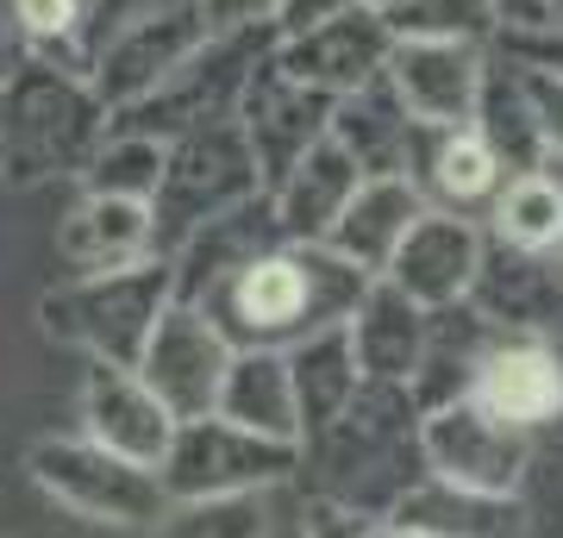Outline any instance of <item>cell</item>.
<instances>
[{
  "label": "cell",
  "instance_id": "6da1fadb",
  "mask_svg": "<svg viewBox=\"0 0 563 538\" xmlns=\"http://www.w3.org/2000/svg\"><path fill=\"white\" fill-rule=\"evenodd\" d=\"M369 288L357 263H344L325 244H269L263 257L207 288L201 307L232 351H295L301 339H320L351 319L357 295Z\"/></svg>",
  "mask_w": 563,
  "mask_h": 538
},
{
  "label": "cell",
  "instance_id": "7a4b0ae2",
  "mask_svg": "<svg viewBox=\"0 0 563 538\" xmlns=\"http://www.w3.org/2000/svg\"><path fill=\"white\" fill-rule=\"evenodd\" d=\"M313 470V495L339 501L363 519H383L401 488L426 476L420 463V400L401 382H357L344 414L301 444V476Z\"/></svg>",
  "mask_w": 563,
  "mask_h": 538
},
{
  "label": "cell",
  "instance_id": "3957f363",
  "mask_svg": "<svg viewBox=\"0 0 563 538\" xmlns=\"http://www.w3.org/2000/svg\"><path fill=\"white\" fill-rule=\"evenodd\" d=\"M107 120L113 113L101 107L81 69L20 57L13 76L0 81V176H81V163L107 139Z\"/></svg>",
  "mask_w": 563,
  "mask_h": 538
},
{
  "label": "cell",
  "instance_id": "277c9868",
  "mask_svg": "<svg viewBox=\"0 0 563 538\" xmlns=\"http://www.w3.org/2000/svg\"><path fill=\"white\" fill-rule=\"evenodd\" d=\"M201 0H88L76 39V69L101 95L107 113L144 100L181 57L207 44Z\"/></svg>",
  "mask_w": 563,
  "mask_h": 538
},
{
  "label": "cell",
  "instance_id": "5b68a950",
  "mask_svg": "<svg viewBox=\"0 0 563 538\" xmlns=\"http://www.w3.org/2000/svg\"><path fill=\"white\" fill-rule=\"evenodd\" d=\"M169 300H176L169 257H144L113 276H63V288L38 300V326L57 344H76L88 363L132 370Z\"/></svg>",
  "mask_w": 563,
  "mask_h": 538
},
{
  "label": "cell",
  "instance_id": "8992f818",
  "mask_svg": "<svg viewBox=\"0 0 563 538\" xmlns=\"http://www.w3.org/2000/svg\"><path fill=\"white\" fill-rule=\"evenodd\" d=\"M251 195H263V182L257 163H251V144L232 120L163 139V176L157 195H151V251L169 257L188 232H201L207 220L244 207Z\"/></svg>",
  "mask_w": 563,
  "mask_h": 538
},
{
  "label": "cell",
  "instance_id": "52a82bcc",
  "mask_svg": "<svg viewBox=\"0 0 563 538\" xmlns=\"http://www.w3.org/2000/svg\"><path fill=\"white\" fill-rule=\"evenodd\" d=\"M269 44H276L269 25H251V32H207V44L195 57H181L151 95L120 107L107 125L144 132V139H176V132H195V125L232 120V113H239V95H244V76L257 69V57Z\"/></svg>",
  "mask_w": 563,
  "mask_h": 538
},
{
  "label": "cell",
  "instance_id": "ba28073f",
  "mask_svg": "<svg viewBox=\"0 0 563 538\" xmlns=\"http://www.w3.org/2000/svg\"><path fill=\"white\" fill-rule=\"evenodd\" d=\"M301 476V444L244 432L220 414L176 419L169 451L157 463V482L169 501H207V495H269Z\"/></svg>",
  "mask_w": 563,
  "mask_h": 538
},
{
  "label": "cell",
  "instance_id": "9c48e42d",
  "mask_svg": "<svg viewBox=\"0 0 563 538\" xmlns=\"http://www.w3.org/2000/svg\"><path fill=\"white\" fill-rule=\"evenodd\" d=\"M25 476L38 482L57 507L88 519V526H132V532H144L169 507L157 470L113 458L101 444H88L81 432H69V439H38L25 451Z\"/></svg>",
  "mask_w": 563,
  "mask_h": 538
},
{
  "label": "cell",
  "instance_id": "30bf717a",
  "mask_svg": "<svg viewBox=\"0 0 563 538\" xmlns=\"http://www.w3.org/2000/svg\"><path fill=\"white\" fill-rule=\"evenodd\" d=\"M420 463L426 476L457 482V488L520 495L526 463H532V432H514L507 419L457 395L439 407H420Z\"/></svg>",
  "mask_w": 563,
  "mask_h": 538
},
{
  "label": "cell",
  "instance_id": "8fae6325",
  "mask_svg": "<svg viewBox=\"0 0 563 538\" xmlns=\"http://www.w3.org/2000/svg\"><path fill=\"white\" fill-rule=\"evenodd\" d=\"M269 51H276V44H269ZM269 51H263L257 69L244 76L239 113H232V125H239L244 144H251V163H257L263 195H269V188H276V182L325 139V125H332V100H325L320 88L295 81Z\"/></svg>",
  "mask_w": 563,
  "mask_h": 538
},
{
  "label": "cell",
  "instance_id": "7c38bea8",
  "mask_svg": "<svg viewBox=\"0 0 563 538\" xmlns=\"http://www.w3.org/2000/svg\"><path fill=\"white\" fill-rule=\"evenodd\" d=\"M225 363H232V344L220 339V326H213L195 300H169L132 370H139V382L169 407V419H201V414H213V400H220Z\"/></svg>",
  "mask_w": 563,
  "mask_h": 538
},
{
  "label": "cell",
  "instance_id": "4fadbf2b",
  "mask_svg": "<svg viewBox=\"0 0 563 538\" xmlns=\"http://www.w3.org/2000/svg\"><path fill=\"white\" fill-rule=\"evenodd\" d=\"M388 51H395V32L383 25L376 7H363V0H357V7H344V13H332V20L307 25V32L276 39L269 57H276L295 81L320 88L325 100H339V95L369 88V81H383Z\"/></svg>",
  "mask_w": 563,
  "mask_h": 538
},
{
  "label": "cell",
  "instance_id": "5bb4252c",
  "mask_svg": "<svg viewBox=\"0 0 563 538\" xmlns=\"http://www.w3.org/2000/svg\"><path fill=\"white\" fill-rule=\"evenodd\" d=\"M483 244H488L483 220H457V213H432L426 207L420 220L407 226V239L395 244V257L383 263V282L401 288L426 314L463 307L470 300V282L483 270Z\"/></svg>",
  "mask_w": 563,
  "mask_h": 538
},
{
  "label": "cell",
  "instance_id": "9a60e30c",
  "mask_svg": "<svg viewBox=\"0 0 563 538\" xmlns=\"http://www.w3.org/2000/svg\"><path fill=\"white\" fill-rule=\"evenodd\" d=\"M463 395L507 419L514 432H539L551 419H563V358L551 339H526V332H495L483 344V358L470 370Z\"/></svg>",
  "mask_w": 563,
  "mask_h": 538
},
{
  "label": "cell",
  "instance_id": "2e32d148",
  "mask_svg": "<svg viewBox=\"0 0 563 538\" xmlns=\"http://www.w3.org/2000/svg\"><path fill=\"white\" fill-rule=\"evenodd\" d=\"M463 307L476 319H488L495 332H526V339L563 332V251L483 244V270L470 282Z\"/></svg>",
  "mask_w": 563,
  "mask_h": 538
},
{
  "label": "cell",
  "instance_id": "e0dca14e",
  "mask_svg": "<svg viewBox=\"0 0 563 538\" xmlns=\"http://www.w3.org/2000/svg\"><path fill=\"white\" fill-rule=\"evenodd\" d=\"M488 51L483 44H432V39H395L388 51V95L401 100L413 125H470L476 88H483Z\"/></svg>",
  "mask_w": 563,
  "mask_h": 538
},
{
  "label": "cell",
  "instance_id": "ac0fdd59",
  "mask_svg": "<svg viewBox=\"0 0 563 538\" xmlns=\"http://www.w3.org/2000/svg\"><path fill=\"white\" fill-rule=\"evenodd\" d=\"M420 200L432 213H457V220H483L495 195H501L507 169L495 163L470 125H413V139H407V169H401Z\"/></svg>",
  "mask_w": 563,
  "mask_h": 538
},
{
  "label": "cell",
  "instance_id": "d6986e66",
  "mask_svg": "<svg viewBox=\"0 0 563 538\" xmlns=\"http://www.w3.org/2000/svg\"><path fill=\"white\" fill-rule=\"evenodd\" d=\"M76 407H81V439L88 444H101V451H113V458H125V463H144V470L163 463L176 419H169V407L139 382V370L88 363Z\"/></svg>",
  "mask_w": 563,
  "mask_h": 538
},
{
  "label": "cell",
  "instance_id": "ffe728a7",
  "mask_svg": "<svg viewBox=\"0 0 563 538\" xmlns=\"http://www.w3.org/2000/svg\"><path fill=\"white\" fill-rule=\"evenodd\" d=\"M426 332H432V314L413 307L401 288H388L383 276H369V288L357 295L351 319H344V339H351V358H357L363 382H413L426 358Z\"/></svg>",
  "mask_w": 563,
  "mask_h": 538
},
{
  "label": "cell",
  "instance_id": "44dd1931",
  "mask_svg": "<svg viewBox=\"0 0 563 538\" xmlns=\"http://www.w3.org/2000/svg\"><path fill=\"white\" fill-rule=\"evenodd\" d=\"M383 519L420 538H532V514L520 495H483V488H457L439 476L401 488V501Z\"/></svg>",
  "mask_w": 563,
  "mask_h": 538
},
{
  "label": "cell",
  "instance_id": "7402d4cb",
  "mask_svg": "<svg viewBox=\"0 0 563 538\" xmlns=\"http://www.w3.org/2000/svg\"><path fill=\"white\" fill-rule=\"evenodd\" d=\"M157 257L151 251V207L113 195H81L57 220V263L63 276H113L132 263Z\"/></svg>",
  "mask_w": 563,
  "mask_h": 538
},
{
  "label": "cell",
  "instance_id": "603a6c76",
  "mask_svg": "<svg viewBox=\"0 0 563 538\" xmlns=\"http://www.w3.org/2000/svg\"><path fill=\"white\" fill-rule=\"evenodd\" d=\"M269 244H282V226H276V207L269 195H251L244 207L207 220L201 232L169 251V276H176V300H201L207 288H220L232 270H244L251 257H263Z\"/></svg>",
  "mask_w": 563,
  "mask_h": 538
},
{
  "label": "cell",
  "instance_id": "cb8c5ba5",
  "mask_svg": "<svg viewBox=\"0 0 563 538\" xmlns=\"http://www.w3.org/2000/svg\"><path fill=\"white\" fill-rule=\"evenodd\" d=\"M420 213L426 200L407 176H363L344 200V213L332 220V232H325V251L357 263L363 276H383V263L395 257V244L407 239V226Z\"/></svg>",
  "mask_w": 563,
  "mask_h": 538
},
{
  "label": "cell",
  "instance_id": "d4e9b609",
  "mask_svg": "<svg viewBox=\"0 0 563 538\" xmlns=\"http://www.w3.org/2000/svg\"><path fill=\"white\" fill-rule=\"evenodd\" d=\"M357 163L344 157L332 139H320L313 151H307L288 176L269 188V207H276V226L288 244H325V232H332V220L344 213V200H351V188H357Z\"/></svg>",
  "mask_w": 563,
  "mask_h": 538
},
{
  "label": "cell",
  "instance_id": "484cf974",
  "mask_svg": "<svg viewBox=\"0 0 563 538\" xmlns=\"http://www.w3.org/2000/svg\"><path fill=\"white\" fill-rule=\"evenodd\" d=\"M325 139L357 163V176H401L413 120L401 113V100L388 95V81H369V88H357V95L332 100V125H325Z\"/></svg>",
  "mask_w": 563,
  "mask_h": 538
},
{
  "label": "cell",
  "instance_id": "4316f807",
  "mask_svg": "<svg viewBox=\"0 0 563 538\" xmlns=\"http://www.w3.org/2000/svg\"><path fill=\"white\" fill-rule=\"evenodd\" d=\"M213 414L244 426V432H263V439L301 444L295 388H288V358H282V351H232Z\"/></svg>",
  "mask_w": 563,
  "mask_h": 538
},
{
  "label": "cell",
  "instance_id": "83f0119b",
  "mask_svg": "<svg viewBox=\"0 0 563 538\" xmlns=\"http://www.w3.org/2000/svg\"><path fill=\"white\" fill-rule=\"evenodd\" d=\"M470 132L495 151V163H501L507 176L544 169V144H539V125H532V107H526L520 63L501 57V51H488V69H483V88H476Z\"/></svg>",
  "mask_w": 563,
  "mask_h": 538
},
{
  "label": "cell",
  "instance_id": "f1b7e54d",
  "mask_svg": "<svg viewBox=\"0 0 563 538\" xmlns=\"http://www.w3.org/2000/svg\"><path fill=\"white\" fill-rule=\"evenodd\" d=\"M288 358V388H295V419H301V444L313 432H325L332 419L344 414V400L357 395V358H351V339H344V326L320 332V339H301L295 351H282Z\"/></svg>",
  "mask_w": 563,
  "mask_h": 538
},
{
  "label": "cell",
  "instance_id": "f546056e",
  "mask_svg": "<svg viewBox=\"0 0 563 538\" xmlns=\"http://www.w3.org/2000/svg\"><path fill=\"white\" fill-rule=\"evenodd\" d=\"M483 239L507 251H563V169H526L507 176L495 207L483 213Z\"/></svg>",
  "mask_w": 563,
  "mask_h": 538
},
{
  "label": "cell",
  "instance_id": "4dcf8cb0",
  "mask_svg": "<svg viewBox=\"0 0 563 538\" xmlns=\"http://www.w3.org/2000/svg\"><path fill=\"white\" fill-rule=\"evenodd\" d=\"M163 176V139H144V132H120L107 125V139L95 144V157L81 163V195H113V200H144L157 195Z\"/></svg>",
  "mask_w": 563,
  "mask_h": 538
},
{
  "label": "cell",
  "instance_id": "1f68e13d",
  "mask_svg": "<svg viewBox=\"0 0 563 538\" xmlns=\"http://www.w3.org/2000/svg\"><path fill=\"white\" fill-rule=\"evenodd\" d=\"M144 538H269V495H207L169 501Z\"/></svg>",
  "mask_w": 563,
  "mask_h": 538
},
{
  "label": "cell",
  "instance_id": "d6a6232c",
  "mask_svg": "<svg viewBox=\"0 0 563 538\" xmlns=\"http://www.w3.org/2000/svg\"><path fill=\"white\" fill-rule=\"evenodd\" d=\"M395 39H432V44H483L495 51L501 25L488 13V0H395L383 13Z\"/></svg>",
  "mask_w": 563,
  "mask_h": 538
},
{
  "label": "cell",
  "instance_id": "836d02e7",
  "mask_svg": "<svg viewBox=\"0 0 563 538\" xmlns=\"http://www.w3.org/2000/svg\"><path fill=\"white\" fill-rule=\"evenodd\" d=\"M81 13H88V0H7V25L25 44V57L63 63V69H76Z\"/></svg>",
  "mask_w": 563,
  "mask_h": 538
},
{
  "label": "cell",
  "instance_id": "e575fe53",
  "mask_svg": "<svg viewBox=\"0 0 563 538\" xmlns=\"http://www.w3.org/2000/svg\"><path fill=\"white\" fill-rule=\"evenodd\" d=\"M520 81H526V107H532V125H539V144H544V163L563 169V81L520 63Z\"/></svg>",
  "mask_w": 563,
  "mask_h": 538
},
{
  "label": "cell",
  "instance_id": "d590c367",
  "mask_svg": "<svg viewBox=\"0 0 563 538\" xmlns=\"http://www.w3.org/2000/svg\"><path fill=\"white\" fill-rule=\"evenodd\" d=\"M495 51L514 63H532V69H544V76L563 81V25H539V32H507V39H495Z\"/></svg>",
  "mask_w": 563,
  "mask_h": 538
},
{
  "label": "cell",
  "instance_id": "8d00e7d4",
  "mask_svg": "<svg viewBox=\"0 0 563 538\" xmlns=\"http://www.w3.org/2000/svg\"><path fill=\"white\" fill-rule=\"evenodd\" d=\"M301 538H369V519L351 514V507H339V501H325V495H307Z\"/></svg>",
  "mask_w": 563,
  "mask_h": 538
},
{
  "label": "cell",
  "instance_id": "74e56055",
  "mask_svg": "<svg viewBox=\"0 0 563 538\" xmlns=\"http://www.w3.org/2000/svg\"><path fill=\"white\" fill-rule=\"evenodd\" d=\"M201 13L213 32H251V25L276 20V0H201ZM276 32V25H269Z\"/></svg>",
  "mask_w": 563,
  "mask_h": 538
},
{
  "label": "cell",
  "instance_id": "f35d334b",
  "mask_svg": "<svg viewBox=\"0 0 563 538\" xmlns=\"http://www.w3.org/2000/svg\"><path fill=\"white\" fill-rule=\"evenodd\" d=\"M344 7H357V0H276V39H288V32H307V25L332 20V13H344Z\"/></svg>",
  "mask_w": 563,
  "mask_h": 538
},
{
  "label": "cell",
  "instance_id": "ab89813d",
  "mask_svg": "<svg viewBox=\"0 0 563 538\" xmlns=\"http://www.w3.org/2000/svg\"><path fill=\"white\" fill-rule=\"evenodd\" d=\"M488 13H495V25L507 32H539V25H551V13H544V0H488Z\"/></svg>",
  "mask_w": 563,
  "mask_h": 538
},
{
  "label": "cell",
  "instance_id": "60d3db41",
  "mask_svg": "<svg viewBox=\"0 0 563 538\" xmlns=\"http://www.w3.org/2000/svg\"><path fill=\"white\" fill-rule=\"evenodd\" d=\"M369 538H420V532H407V526H388V519H369Z\"/></svg>",
  "mask_w": 563,
  "mask_h": 538
},
{
  "label": "cell",
  "instance_id": "b9f144b4",
  "mask_svg": "<svg viewBox=\"0 0 563 538\" xmlns=\"http://www.w3.org/2000/svg\"><path fill=\"white\" fill-rule=\"evenodd\" d=\"M544 13H551V25H563V0H544Z\"/></svg>",
  "mask_w": 563,
  "mask_h": 538
},
{
  "label": "cell",
  "instance_id": "7bdbcfd3",
  "mask_svg": "<svg viewBox=\"0 0 563 538\" xmlns=\"http://www.w3.org/2000/svg\"><path fill=\"white\" fill-rule=\"evenodd\" d=\"M363 7H376V13H388V7H395V0H363Z\"/></svg>",
  "mask_w": 563,
  "mask_h": 538
},
{
  "label": "cell",
  "instance_id": "ee69618b",
  "mask_svg": "<svg viewBox=\"0 0 563 538\" xmlns=\"http://www.w3.org/2000/svg\"><path fill=\"white\" fill-rule=\"evenodd\" d=\"M551 169H558V163H551Z\"/></svg>",
  "mask_w": 563,
  "mask_h": 538
}]
</instances>
